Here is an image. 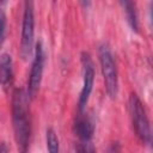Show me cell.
I'll return each instance as SVG.
<instances>
[{
    "instance_id": "obj_1",
    "label": "cell",
    "mask_w": 153,
    "mask_h": 153,
    "mask_svg": "<svg viewBox=\"0 0 153 153\" xmlns=\"http://www.w3.org/2000/svg\"><path fill=\"white\" fill-rule=\"evenodd\" d=\"M12 120L14 137L18 148L23 152L26 151L30 139V118L27 110V98L22 88H18L13 93L12 99Z\"/></svg>"
},
{
    "instance_id": "obj_2",
    "label": "cell",
    "mask_w": 153,
    "mask_h": 153,
    "mask_svg": "<svg viewBox=\"0 0 153 153\" xmlns=\"http://www.w3.org/2000/svg\"><path fill=\"white\" fill-rule=\"evenodd\" d=\"M99 61H100V68H102L106 92L110 96V98H116L118 92L117 68L114 56L106 45H102L99 48Z\"/></svg>"
},
{
    "instance_id": "obj_3",
    "label": "cell",
    "mask_w": 153,
    "mask_h": 153,
    "mask_svg": "<svg viewBox=\"0 0 153 153\" xmlns=\"http://www.w3.org/2000/svg\"><path fill=\"white\" fill-rule=\"evenodd\" d=\"M129 112L131 117V122L137 136L143 141L151 142V128L149 122L145 111V108L136 94H131L129 98Z\"/></svg>"
},
{
    "instance_id": "obj_4",
    "label": "cell",
    "mask_w": 153,
    "mask_h": 153,
    "mask_svg": "<svg viewBox=\"0 0 153 153\" xmlns=\"http://www.w3.org/2000/svg\"><path fill=\"white\" fill-rule=\"evenodd\" d=\"M20 39V55L23 59H27L32 51L33 35H35V16H33V0H25L23 26Z\"/></svg>"
},
{
    "instance_id": "obj_5",
    "label": "cell",
    "mask_w": 153,
    "mask_h": 153,
    "mask_svg": "<svg viewBox=\"0 0 153 153\" xmlns=\"http://www.w3.org/2000/svg\"><path fill=\"white\" fill-rule=\"evenodd\" d=\"M81 62H82V76H84V84H82V88L80 92V97H79V111L82 112L90 94L92 92V87H93V80H94V68H93V62L90 57V55L87 53L82 54L81 57Z\"/></svg>"
},
{
    "instance_id": "obj_6",
    "label": "cell",
    "mask_w": 153,
    "mask_h": 153,
    "mask_svg": "<svg viewBox=\"0 0 153 153\" xmlns=\"http://www.w3.org/2000/svg\"><path fill=\"white\" fill-rule=\"evenodd\" d=\"M43 65H44V53L43 47L41 43H37L36 50H35V57L31 66L30 78H29V86H27V93L31 98H33L39 88L42 74H43Z\"/></svg>"
},
{
    "instance_id": "obj_7",
    "label": "cell",
    "mask_w": 153,
    "mask_h": 153,
    "mask_svg": "<svg viewBox=\"0 0 153 153\" xmlns=\"http://www.w3.org/2000/svg\"><path fill=\"white\" fill-rule=\"evenodd\" d=\"M75 130L76 134L79 136V139L84 142V143H88V141L91 140L93 131H94V126L92 123V121L87 117H82L80 116L75 123Z\"/></svg>"
},
{
    "instance_id": "obj_8",
    "label": "cell",
    "mask_w": 153,
    "mask_h": 153,
    "mask_svg": "<svg viewBox=\"0 0 153 153\" xmlns=\"http://www.w3.org/2000/svg\"><path fill=\"white\" fill-rule=\"evenodd\" d=\"M12 79V59L8 54H2L0 57V84L7 86Z\"/></svg>"
},
{
    "instance_id": "obj_9",
    "label": "cell",
    "mask_w": 153,
    "mask_h": 153,
    "mask_svg": "<svg viewBox=\"0 0 153 153\" xmlns=\"http://www.w3.org/2000/svg\"><path fill=\"white\" fill-rule=\"evenodd\" d=\"M120 4H121V6L123 7V10L126 12L129 25L131 26L133 30L137 31V27H139V25H137V13H136V7H135L134 0H120Z\"/></svg>"
},
{
    "instance_id": "obj_10",
    "label": "cell",
    "mask_w": 153,
    "mask_h": 153,
    "mask_svg": "<svg viewBox=\"0 0 153 153\" xmlns=\"http://www.w3.org/2000/svg\"><path fill=\"white\" fill-rule=\"evenodd\" d=\"M47 147L51 153H56L59 151V139L54 131V129L49 128L47 130Z\"/></svg>"
},
{
    "instance_id": "obj_11",
    "label": "cell",
    "mask_w": 153,
    "mask_h": 153,
    "mask_svg": "<svg viewBox=\"0 0 153 153\" xmlns=\"http://www.w3.org/2000/svg\"><path fill=\"white\" fill-rule=\"evenodd\" d=\"M5 32H6V16L5 12L0 10V45L5 39Z\"/></svg>"
},
{
    "instance_id": "obj_12",
    "label": "cell",
    "mask_w": 153,
    "mask_h": 153,
    "mask_svg": "<svg viewBox=\"0 0 153 153\" xmlns=\"http://www.w3.org/2000/svg\"><path fill=\"white\" fill-rule=\"evenodd\" d=\"M80 4L85 7V8H88L90 7V4H91V0H79Z\"/></svg>"
},
{
    "instance_id": "obj_13",
    "label": "cell",
    "mask_w": 153,
    "mask_h": 153,
    "mask_svg": "<svg viewBox=\"0 0 153 153\" xmlns=\"http://www.w3.org/2000/svg\"><path fill=\"white\" fill-rule=\"evenodd\" d=\"M5 1H6V0H0V5H1V4H4Z\"/></svg>"
}]
</instances>
